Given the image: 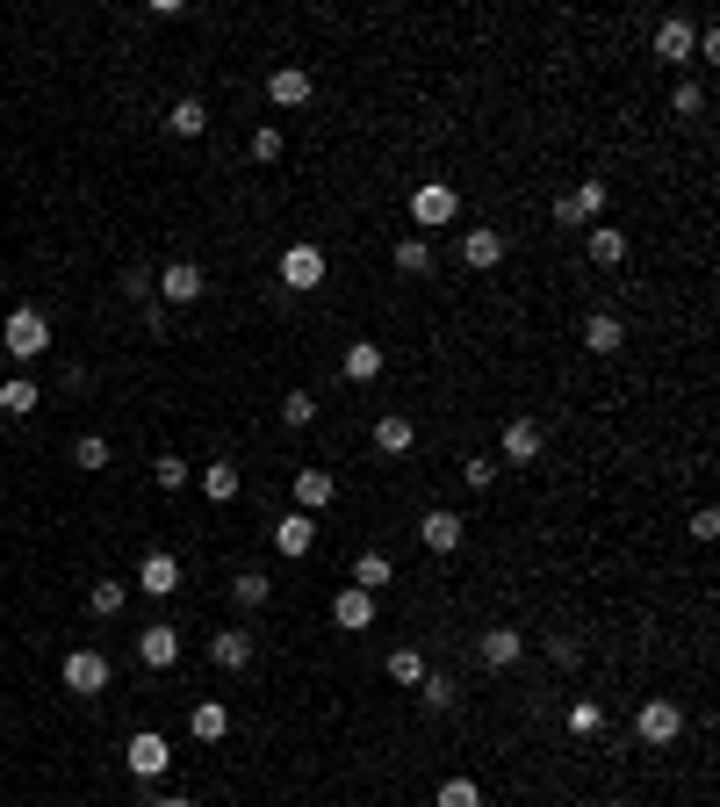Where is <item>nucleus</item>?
I'll return each instance as SVG.
<instances>
[{
    "label": "nucleus",
    "instance_id": "nucleus-7",
    "mask_svg": "<svg viewBox=\"0 0 720 807\" xmlns=\"http://www.w3.org/2000/svg\"><path fill=\"white\" fill-rule=\"evenodd\" d=\"M109 678H116V663L101 657V649H72L66 657V692L95 699V692H109Z\"/></svg>",
    "mask_w": 720,
    "mask_h": 807
},
{
    "label": "nucleus",
    "instance_id": "nucleus-18",
    "mask_svg": "<svg viewBox=\"0 0 720 807\" xmlns=\"http://www.w3.org/2000/svg\"><path fill=\"white\" fill-rule=\"evenodd\" d=\"M332 620H339L346 634H361V628H375V599H367L361 584H346V591H332Z\"/></svg>",
    "mask_w": 720,
    "mask_h": 807
},
{
    "label": "nucleus",
    "instance_id": "nucleus-29",
    "mask_svg": "<svg viewBox=\"0 0 720 807\" xmlns=\"http://www.w3.org/2000/svg\"><path fill=\"white\" fill-rule=\"evenodd\" d=\"M231 599L245 606V613H253V606H267V599H274V577H267V570H238V577H231Z\"/></svg>",
    "mask_w": 720,
    "mask_h": 807
},
{
    "label": "nucleus",
    "instance_id": "nucleus-36",
    "mask_svg": "<svg viewBox=\"0 0 720 807\" xmlns=\"http://www.w3.org/2000/svg\"><path fill=\"white\" fill-rule=\"evenodd\" d=\"M310 419H317V397H310V390H288V397H282V425H296V433H303Z\"/></svg>",
    "mask_w": 720,
    "mask_h": 807
},
{
    "label": "nucleus",
    "instance_id": "nucleus-2",
    "mask_svg": "<svg viewBox=\"0 0 720 807\" xmlns=\"http://www.w3.org/2000/svg\"><path fill=\"white\" fill-rule=\"evenodd\" d=\"M122 765H130V779H166V765H174V750H166V736L159 728H137L130 742H122Z\"/></svg>",
    "mask_w": 720,
    "mask_h": 807
},
{
    "label": "nucleus",
    "instance_id": "nucleus-11",
    "mask_svg": "<svg viewBox=\"0 0 720 807\" xmlns=\"http://www.w3.org/2000/svg\"><path fill=\"white\" fill-rule=\"evenodd\" d=\"M137 591H145V599H174L180 591V562L166 555V548H151V555L137 562Z\"/></svg>",
    "mask_w": 720,
    "mask_h": 807
},
{
    "label": "nucleus",
    "instance_id": "nucleus-13",
    "mask_svg": "<svg viewBox=\"0 0 720 807\" xmlns=\"http://www.w3.org/2000/svg\"><path fill=\"white\" fill-rule=\"evenodd\" d=\"M310 95H317V80L303 66H274L267 72V101H274V109H303Z\"/></svg>",
    "mask_w": 720,
    "mask_h": 807
},
{
    "label": "nucleus",
    "instance_id": "nucleus-26",
    "mask_svg": "<svg viewBox=\"0 0 720 807\" xmlns=\"http://www.w3.org/2000/svg\"><path fill=\"white\" fill-rule=\"evenodd\" d=\"M238 491H245L238 462H209V469H203V498H209V505H231Z\"/></svg>",
    "mask_w": 720,
    "mask_h": 807
},
{
    "label": "nucleus",
    "instance_id": "nucleus-42",
    "mask_svg": "<svg viewBox=\"0 0 720 807\" xmlns=\"http://www.w3.org/2000/svg\"><path fill=\"white\" fill-rule=\"evenodd\" d=\"M122 296H130V303H159V288H151L145 267H130V274H122Z\"/></svg>",
    "mask_w": 720,
    "mask_h": 807
},
{
    "label": "nucleus",
    "instance_id": "nucleus-35",
    "mask_svg": "<svg viewBox=\"0 0 720 807\" xmlns=\"http://www.w3.org/2000/svg\"><path fill=\"white\" fill-rule=\"evenodd\" d=\"M396 274H433V238H404L396 246Z\"/></svg>",
    "mask_w": 720,
    "mask_h": 807
},
{
    "label": "nucleus",
    "instance_id": "nucleus-17",
    "mask_svg": "<svg viewBox=\"0 0 720 807\" xmlns=\"http://www.w3.org/2000/svg\"><path fill=\"white\" fill-rule=\"evenodd\" d=\"M332 498H339V476H332V469H296V512H325Z\"/></svg>",
    "mask_w": 720,
    "mask_h": 807
},
{
    "label": "nucleus",
    "instance_id": "nucleus-41",
    "mask_svg": "<svg viewBox=\"0 0 720 807\" xmlns=\"http://www.w3.org/2000/svg\"><path fill=\"white\" fill-rule=\"evenodd\" d=\"M151 476H159V491H180V483H188V462H180V454H159Z\"/></svg>",
    "mask_w": 720,
    "mask_h": 807
},
{
    "label": "nucleus",
    "instance_id": "nucleus-39",
    "mask_svg": "<svg viewBox=\"0 0 720 807\" xmlns=\"http://www.w3.org/2000/svg\"><path fill=\"white\" fill-rule=\"evenodd\" d=\"M541 657L555 663V671H570V663L584 657V649H576V634H548V642H541Z\"/></svg>",
    "mask_w": 720,
    "mask_h": 807
},
{
    "label": "nucleus",
    "instance_id": "nucleus-6",
    "mask_svg": "<svg viewBox=\"0 0 720 807\" xmlns=\"http://www.w3.org/2000/svg\"><path fill=\"white\" fill-rule=\"evenodd\" d=\"M599 209H605V180H599V174L576 180L570 195H555V224H562V232H576V224H599Z\"/></svg>",
    "mask_w": 720,
    "mask_h": 807
},
{
    "label": "nucleus",
    "instance_id": "nucleus-40",
    "mask_svg": "<svg viewBox=\"0 0 720 807\" xmlns=\"http://www.w3.org/2000/svg\"><path fill=\"white\" fill-rule=\"evenodd\" d=\"M462 483H469V491H490V483H497V462H490V454H469V462H462Z\"/></svg>",
    "mask_w": 720,
    "mask_h": 807
},
{
    "label": "nucleus",
    "instance_id": "nucleus-31",
    "mask_svg": "<svg viewBox=\"0 0 720 807\" xmlns=\"http://www.w3.org/2000/svg\"><path fill=\"white\" fill-rule=\"evenodd\" d=\"M122 606H130V591H122V584H116V577H101V584H95V591H87V613H95V620H116V613H122Z\"/></svg>",
    "mask_w": 720,
    "mask_h": 807
},
{
    "label": "nucleus",
    "instance_id": "nucleus-33",
    "mask_svg": "<svg viewBox=\"0 0 720 807\" xmlns=\"http://www.w3.org/2000/svg\"><path fill=\"white\" fill-rule=\"evenodd\" d=\"M418 699H425V713H454V699H462V692H454V678H433V671H425L418 678Z\"/></svg>",
    "mask_w": 720,
    "mask_h": 807
},
{
    "label": "nucleus",
    "instance_id": "nucleus-12",
    "mask_svg": "<svg viewBox=\"0 0 720 807\" xmlns=\"http://www.w3.org/2000/svg\"><path fill=\"white\" fill-rule=\"evenodd\" d=\"M174 657H180V628L151 620V628L137 634V663H145V671H174Z\"/></svg>",
    "mask_w": 720,
    "mask_h": 807
},
{
    "label": "nucleus",
    "instance_id": "nucleus-9",
    "mask_svg": "<svg viewBox=\"0 0 720 807\" xmlns=\"http://www.w3.org/2000/svg\"><path fill=\"white\" fill-rule=\"evenodd\" d=\"M692 51H699V29L684 22V14H663V22H655V58H663V66H692Z\"/></svg>",
    "mask_w": 720,
    "mask_h": 807
},
{
    "label": "nucleus",
    "instance_id": "nucleus-43",
    "mask_svg": "<svg viewBox=\"0 0 720 807\" xmlns=\"http://www.w3.org/2000/svg\"><path fill=\"white\" fill-rule=\"evenodd\" d=\"M670 109H678V116H707V95H699L692 80H678V95H670Z\"/></svg>",
    "mask_w": 720,
    "mask_h": 807
},
{
    "label": "nucleus",
    "instance_id": "nucleus-34",
    "mask_svg": "<svg viewBox=\"0 0 720 807\" xmlns=\"http://www.w3.org/2000/svg\"><path fill=\"white\" fill-rule=\"evenodd\" d=\"M433 807H483V786H476V779H440Z\"/></svg>",
    "mask_w": 720,
    "mask_h": 807
},
{
    "label": "nucleus",
    "instance_id": "nucleus-10",
    "mask_svg": "<svg viewBox=\"0 0 720 807\" xmlns=\"http://www.w3.org/2000/svg\"><path fill=\"white\" fill-rule=\"evenodd\" d=\"M159 303H203V288H209V274L195 267V260H174V267H159Z\"/></svg>",
    "mask_w": 720,
    "mask_h": 807
},
{
    "label": "nucleus",
    "instance_id": "nucleus-38",
    "mask_svg": "<svg viewBox=\"0 0 720 807\" xmlns=\"http://www.w3.org/2000/svg\"><path fill=\"white\" fill-rule=\"evenodd\" d=\"M389 678L396 685H418L425 678V657H418V649H389Z\"/></svg>",
    "mask_w": 720,
    "mask_h": 807
},
{
    "label": "nucleus",
    "instance_id": "nucleus-16",
    "mask_svg": "<svg viewBox=\"0 0 720 807\" xmlns=\"http://www.w3.org/2000/svg\"><path fill=\"white\" fill-rule=\"evenodd\" d=\"M519 657H526V634H519V628H490L483 642H476V663H483V671H512Z\"/></svg>",
    "mask_w": 720,
    "mask_h": 807
},
{
    "label": "nucleus",
    "instance_id": "nucleus-32",
    "mask_svg": "<svg viewBox=\"0 0 720 807\" xmlns=\"http://www.w3.org/2000/svg\"><path fill=\"white\" fill-rule=\"evenodd\" d=\"M346 375H354V383H375V375H382V346L375 339H354V346H346Z\"/></svg>",
    "mask_w": 720,
    "mask_h": 807
},
{
    "label": "nucleus",
    "instance_id": "nucleus-24",
    "mask_svg": "<svg viewBox=\"0 0 720 807\" xmlns=\"http://www.w3.org/2000/svg\"><path fill=\"white\" fill-rule=\"evenodd\" d=\"M584 346H591V354H620V346H627V325L612 311H591L584 317Z\"/></svg>",
    "mask_w": 720,
    "mask_h": 807
},
{
    "label": "nucleus",
    "instance_id": "nucleus-46",
    "mask_svg": "<svg viewBox=\"0 0 720 807\" xmlns=\"http://www.w3.org/2000/svg\"><path fill=\"white\" fill-rule=\"evenodd\" d=\"M151 807H195V800H188V794H159Z\"/></svg>",
    "mask_w": 720,
    "mask_h": 807
},
{
    "label": "nucleus",
    "instance_id": "nucleus-3",
    "mask_svg": "<svg viewBox=\"0 0 720 807\" xmlns=\"http://www.w3.org/2000/svg\"><path fill=\"white\" fill-rule=\"evenodd\" d=\"M634 736L649 742V750H670V742L684 736V707L678 699H649V707L634 713Z\"/></svg>",
    "mask_w": 720,
    "mask_h": 807
},
{
    "label": "nucleus",
    "instance_id": "nucleus-19",
    "mask_svg": "<svg viewBox=\"0 0 720 807\" xmlns=\"http://www.w3.org/2000/svg\"><path fill=\"white\" fill-rule=\"evenodd\" d=\"M462 534H469V526L454 520L447 505H440V512H425V520H418V541L433 548V555H454V548H462Z\"/></svg>",
    "mask_w": 720,
    "mask_h": 807
},
{
    "label": "nucleus",
    "instance_id": "nucleus-44",
    "mask_svg": "<svg viewBox=\"0 0 720 807\" xmlns=\"http://www.w3.org/2000/svg\"><path fill=\"white\" fill-rule=\"evenodd\" d=\"M253 159H282V130H274V124L253 130Z\"/></svg>",
    "mask_w": 720,
    "mask_h": 807
},
{
    "label": "nucleus",
    "instance_id": "nucleus-25",
    "mask_svg": "<svg viewBox=\"0 0 720 807\" xmlns=\"http://www.w3.org/2000/svg\"><path fill=\"white\" fill-rule=\"evenodd\" d=\"M166 130H174V137H203L209 130V101L203 95H180L174 109H166Z\"/></svg>",
    "mask_w": 720,
    "mask_h": 807
},
{
    "label": "nucleus",
    "instance_id": "nucleus-8",
    "mask_svg": "<svg viewBox=\"0 0 720 807\" xmlns=\"http://www.w3.org/2000/svg\"><path fill=\"white\" fill-rule=\"evenodd\" d=\"M541 447H548L541 419H504V469H533V462H541Z\"/></svg>",
    "mask_w": 720,
    "mask_h": 807
},
{
    "label": "nucleus",
    "instance_id": "nucleus-23",
    "mask_svg": "<svg viewBox=\"0 0 720 807\" xmlns=\"http://www.w3.org/2000/svg\"><path fill=\"white\" fill-rule=\"evenodd\" d=\"M389 577H396V562L382 555V548H361V555H354V584L367 591V599H375V591H389Z\"/></svg>",
    "mask_w": 720,
    "mask_h": 807
},
{
    "label": "nucleus",
    "instance_id": "nucleus-47",
    "mask_svg": "<svg viewBox=\"0 0 720 807\" xmlns=\"http://www.w3.org/2000/svg\"><path fill=\"white\" fill-rule=\"evenodd\" d=\"M0 368H8V354H0Z\"/></svg>",
    "mask_w": 720,
    "mask_h": 807
},
{
    "label": "nucleus",
    "instance_id": "nucleus-37",
    "mask_svg": "<svg viewBox=\"0 0 720 807\" xmlns=\"http://www.w3.org/2000/svg\"><path fill=\"white\" fill-rule=\"evenodd\" d=\"M599 728H605V707L599 699H576L570 707V736H599Z\"/></svg>",
    "mask_w": 720,
    "mask_h": 807
},
{
    "label": "nucleus",
    "instance_id": "nucleus-4",
    "mask_svg": "<svg viewBox=\"0 0 720 807\" xmlns=\"http://www.w3.org/2000/svg\"><path fill=\"white\" fill-rule=\"evenodd\" d=\"M462 217V195L447 188V180H425L418 195H411V224H418V232H440V224H454Z\"/></svg>",
    "mask_w": 720,
    "mask_h": 807
},
{
    "label": "nucleus",
    "instance_id": "nucleus-27",
    "mask_svg": "<svg viewBox=\"0 0 720 807\" xmlns=\"http://www.w3.org/2000/svg\"><path fill=\"white\" fill-rule=\"evenodd\" d=\"M584 253H591V267H620V260H627V232H612V224H599V232L584 238Z\"/></svg>",
    "mask_w": 720,
    "mask_h": 807
},
{
    "label": "nucleus",
    "instance_id": "nucleus-1",
    "mask_svg": "<svg viewBox=\"0 0 720 807\" xmlns=\"http://www.w3.org/2000/svg\"><path fill=\"white\" fill-rule=\"evenodd\" d=\"M0 354H14V361H43V354H51V317H43L37 303L8 311V325H0Z\"/></svg>",
    "mask_w": 720,
    "mask_h": 807
},
{
    "label": "nucleus",
    "instance_id": "nucleus-20",
    "mask_svg": "<svg viewBox=\"0 0 720 807\" xmlns=\"http://www.w3.org/2000/svg\"><path fill=\"white\" fill-rule=\"evenodd\" d=\"M367 440H375L382 454H411V447H418V425H411L404 411H382V419H375V433H367Z\"/></svg>",
    "mask_w": 720,
    "mask_h": 807
},
{
    "label": "nucleus",
    "instance_id": "nucleus-21",
    "mask_svg": "<svg viewBox=\"0 0 720 807\" xmlns=\"http://www.w3.org/2000/svg\"><path fill=\"white\" fill-rule=\"evenodd\" d=\"M462 260L476 267V274H490V267H504V232H462Z\"/></svg>",
    "mask_w": 720,
    "mask_h": 807
},
{
    "label": "nucleus",
    "instance_id": "nucleus-45",
    "mask_svg": "<svg viewBox=\"0 0 720 807\" xmlns=\"http://www.w3.org/2000/svg\"><path fill=\"white\" fill-rule=\"evenodd\" d=\"M713 534H720V512L699 505V512H692V541H713Z\"/></svg>",
    "mask_w": 720,
    "mask_h": 807
},
{
    "label": "nucleus",
    "instance_id": "nucleus-14",
    "mask_svg": "<svg viewBox=\"0 0 720 807\" xmlns=\"http://www.w3.org/2000/svg\"><path fill=\"white\" fill-rule=\"evenodd\" d=\"M253 657H259V642H253L245 628L209 634V663H217V671H253Z\"/></svg>",
    "mask_w": 720,
    "mask_h": 807
},
{
    "label": "nucleus",
    "instance_id": "nucleus-15",
    "mask_svg": "<svg viewBox=\"0 0 720 807\" xmlns=\"http://www.w3.org/2000/svg\"><path fill=\"white\" fill-rule=\"evenodd\" d=\"M310 548H317V520H310V512H288V520H274V555L303 562Z\"/></svg>",
    "mask_w": 720,
    "mask_h": 807
},
{
    "label": "nucleus",
    "instance_id": "nucleus-28",
    "mask_svg": "<svg viewBox=\"0 0 720 807\" xmlns=\"http://www.w3.org/2000/svg\"><path fill=\"white\" fill-rule=\"evenodd\" d=\"M37 404L43 397H37V383H29V375H8V383H0V411H8V419H29Z\"/></svg>",
    "mask_w": 720,
    "mask_h": 807
},
{
    "label": "nucleus",
    "instance_id": "nucleus-22",
    "mask_svg": "<svg viewBox=\"0 0 720 807\" xmlns=\"http://www.w3.org/2000/svg\"><path fill=\"white\" fill-rule=\"evenodd\" d=\"M188 736L195 742H224L231 736V707H224V699H203V707L188 713Z\"/></svg>",
    "mask_w": 720,
    "mask_h": 807
},
{
    "label": "nucleus",
    "instance_id": "nucleus-30",
    "mask_svg": "<svg viewBox=\"0 0 720 807\" xmlns=\"http://www.w3.org/2000/svg\"><path fill=\"white\" fill-rule=\"evenodd\" d=\"M109 462H116V454H109V440H101V433H80V440H72V469H87V476H101Z\"/></svg>",
    "mask_w": 720,
    "mask_h": 807
},
{
    "label": "nucleus",
    "instance_id": "nucleus-5",
    "mask_svg": "<svg viewBox=\"0 0 720 807\" xmlns=\"http://www.w3.org/2000/svg\"><path fill=\"white\" fill-rule=\"evenodd\" d=\"M274 274H282V288H288V296H303V288H325L332 260H325L317 246H288V253H282V267H274Z\"/></svg>",
    "mask_w": 720,
    "mask_h": 807
}]
</instances>
